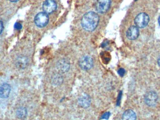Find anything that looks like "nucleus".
<instances>
[{"mask_svg":"<svg viewBox=\"0 0 160 120\" xmlns=\"http://www.w3.org/2000/svg\"><path fill=\"white\" fill-rule=\"evenodd\" d=\"M99 21L98 15L95 12L90 11L83 16L82 19V26L86 31L91 32L97 28Z\"/></svg>","mask_w":160,"mask_h":120,"instance_id":"f257e3e1","label":"nucleus"},{"mask_svg":"<svg viewBox=\"0 0 160 120\" xmlns=\"http://www.w3.org/2000/svg\"><path fill=\"white\" fill-rule=\"evenodd\" d=\"M135 24L138 28H143L147 26L149 22V17L145 13H141L138 14L135 18Z\"/></svg>","mask_w":160,"mask_h":120,"instance_id":"f03ea898","label":"nucleus"},{"mask_svg":"<svg viewBox=\"0 0 160 120\" xmlns=\"http://www.w3.org/2000/svg\"><path fill=\"white\" fill-rule=\"evenodd\" d=\"M34 22L38 27H45L49 22L48 16L45 12H40L35 17Z\"/></svg>","mask_w":160,"mask_h":120,"instance_id":"7ed1b4c3","label":"nucleus"},{"mask_svg":"<svg viewBox=\"0 0 160 120\" xmlns=\"http://www.w3.org/2000/svg\"><path fill=\"white\" fill-rule=\"evenodd\" d=\"M111 6V0H96L95 8L98 12L103 13L109 10Z\"/></svg>","mask_w":160,"mask_h":120,"instance_id":"20e7f679","label":"nucleus"},{"mask_svg":"<svg viewBox=\"0 0 160 120\" xmlns=\"http://www.w3.org/2000/svg\"><path fill=\"white\" fill-rule=\"evenodd\" d=\"M158 95L154 91L148 92L145 95V102L149 107H154L157 105L158 101Z\"/></svg>","mask_w":160,"mask_h":120,"instance_id":"39448f33","label":"nucleus"},{"mask_svg":"<svg viewBox=\"0 0 160 120\" xmlns=\"http://www.w3.org/2000/svg\"><path fill=\"white\" fill-rule=\"evenodd\" d=\"M79 65L81 69L83 70H88L93 67V59L88 55L83 56L79 60Z\"/></svg>","mask_w":160,"mask_h":120,"instance_id":"423d86ee","label":"nucleus"},{"mask_svg":"<svg viewBox=\"0 0 160 120\" xmlns=\"http://www.w3.org/2000/svg\"><path fill=\"white\" fill-rule=\"evenodd\" d=\"M43 10L46 14H51L57 8V4L53 0H46L43 4Z\"/></svg>","mask_w":160,"mask_h":120,"instance_id":"0eeeda50","label":"nucleus"},{"mask_svg":"<svg viewBox=\"0 0 160 120\" xmlns=\"http://www.w3.org/2000/svg\"><path fill=\"white\" fill-rule=\"evenodd\" d=\"M70 63L69 61L65 59H62L57 62L56 69L61 73H65L69 70Z\"/></svg>","mask_w":160,"mask_h":120,"instance_id":"6e6552de","label":"nucleus"},{"mask_svg":"<svg viewBox=\"0 0 160 120\" xmlns=\"http://www.w3.org/2000/svg\"><path fill=\"white\" fill-rule=\"evenodd\" d=\"M91 99L90 96L86 93L82 94L78 98V103L82 108H87L91 104Z\"/></svg>","mask_w":160,"mask_h":120,"instance_id":"1a4fd4ad","label":"nucleus"},{"mask_svg":"<svg viewBox=\"0 0 160 120\" xmlns=\"http://www.w3.org/2000/svg\"><path fill=\"white\" fill-rule=\"evenodd\" d=\"M29 60L28 58L24 55L18 56L15 61L16 67L19 70L25 69L28 66Z\"/></svg>","mask_w":160,"mask_h":120,"instance_id":"9d476101","label":"nucleus"},{"mask_svg":"<svg viewBox=\"0 0 160 120\" xmlns=\"http://www.w3.org/2000/svg\"><path fill=\"white\" fill-rule=\"evenodd\" d=\"M11 92V86L8 83H3L0 85V97L2 99L8 98Z\"/></svg>","mask_w":160,"mask_h":120,"instance_id":"9b49d317","label":"nucleus"},{"mask_svg":"<svg viewBox=\"0 0 160 120\" xmlns=\"http://www.w3.org/2000/svg\"><path fill=\"white\" fill-rule=\"evenodd\" d=\"M139 28L136 26H132L128 29L127 32V37L130 40H135L139 36Z\"/></svg>","mask_w":160,"mask_h":120,"instance_id":"f8f14e48","label":"nucleus"},{"mask_svg":"<svg viewBox=\"0 0 160 120\" xmlns=\"http://www.w3.org/2000/svg\"><path fill=\"white\" fill-rule=\"evenodd\" d=\"M64 78L60 73L54 74L52 77V84L53 86H58L63 83Z\"/></svg>","mask_w":160,"mask_h":120,"instance_id":"ddd939ff","label":"nucleus"},{"mask_svg":"<svg viewBox=\"0 0 160 120\" xmlns=\"http://www.w3.org/2000/svg\"><path fill=\"white\" fill-rule=\"evenodd\" d=\"M16 114L19 119L24 120L26 118L28 115V110L26 107H21L17 109Z\"/></svg>","mask_w":160,"mask_h":120,"instance_id":"4468645a","label":"nucleus"},{"mask_svg":"<svg viewBox=\"0 0 160 120\" xmlns=\"http://www.w3.org/2000/svg\"><path fill=\"white\" fill-rule=\"evenodd\" d=\"M136 115L133 110H126L122 116V120H136Z\"/></svg>","mask_w":160,"mask_h":120,"instance_id":"2eb2a0df","label":"nucleus"},{"mask_svg":"<svg viewBox=\"0 0 160 120\" xmlns=\"http://www.w3.org/2000/svg\"><path fill=\"white\" fill-rule=\"evenodd\" d=\"M106 54H107V53L102 54V55L101 56L103 62L106 63H106H108L110 60V55L108 54L106 57Z\"/></svg>","mask_w":160,"mask_h":120,"instance_id":"dca6fc26","label":"nucleus"},{"mask_svg":"<svg viewBox=\"0 0 160 120\" xmlns=\"http://www.w3.org/2000/svg\"><path fill=\"white\" fill-rule=\"evenodd\" d=\"M110 115H111V114H110V112H105L104 114H103L102 116L101 119L108 120L110 117Z\"/></svg>","mask_w":160,"mask_h":120,"instance_id":"f3484780","label":"nucleus"},{"mask_svg":"<svg viewBox=\"0 0 160 120\" xmlns=\"http://www.w3.org/2000/svg\"><path fill=\"white\" fill-rule=\"evenodd\" d=\"M125 73H126V70L123 68H120L118 71V73L121 76H124V75L125 74Z\"/></svg>","mask_w":160,"mask_h":120,"instance_id":"a211bd4d","label":"nucleus"},{"mask_svg":"<svg viewBox=\"0 0 160 120\" xmlns=\"http://www.w3.org/2000/svg\"><path fill=\"white\" fill-rule=\"evenodd\" d=\"M14 27L17 30H20L22 28V25L19 23L17 22L14 25Z\"/></svg>","mask_w":160,"mask_h":120,"instance_id":"6ab92c4d","label":"nucleus"},{"mask_svg":"<svg viewBox=\"0 0 160 120\" xmlns=\"http://www.w3.org/2000/svg\"><path fill=\"white\" fill-rule=\"evenodd\" d=\"M121 97H122V92L120 91L119 93L118 97L117 102V106H119L120 105V101H121Z\"/></svg>","mask_w":160,"mask_h":120,"instance_id":"aec40b11","label":"nucleus"},{"mask_svg":"<svg viewBox=\"0 0 160 120\" xmlns=\"http://www.w3.org/2000/svg\"><path fill=\"white\" fill-rule=\"evenodd\" d=\"M3 28V23L2 21H0V34H1L2 33Z\"/></svg>","mask_w":160,"mask_h":120,"instance_id":"412c9836","label":"nucleus"},{"mask_svg":"<svg viewBox=\"0 0 160 120\" xmlns=\"http://www.w3.org/2000/svg\"><path fill=\"white\" fill-rule=\"evenodd\" d=\"M10 2H13V3H16V2H18L20 0H9Z\"/></svg>","mask_w":160,"mask_h":120,"instance_id":"4be33fe9","label":"nucleus"},{"mask_svg":"<svg viewBox=\"0 0 160 120\" xmlns=\"http://www.w3.org/2000/svg\"><path fill=\"white\" fill-rule=\"evenodd\" d=\"M158 64L159 66L160 67V57L159 58L158 60Z\"/></svg>","mask_w":160,"mask_h":120,"instance_id":"5701e85b","label":"nucleus"},{"mask_svg":"<svg viewBox=\"0 0 160 120\" xmlns=\"http://www.w3.org/2000/svg\"><path fill=\"white\" fill-rule=\"evenodd\" d=\"M158 22H159V24L160 25V16L159 17V18H158Z\"/></svg>","mask_w":160,"mask_h":120,"instance_id":"b1692460","label":"nucleus"}]
</instances>
